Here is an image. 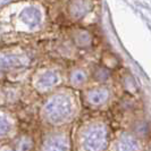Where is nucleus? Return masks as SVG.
<instances>
[{
	"label": "nucleus",
	"instance_id": "obj_1",
	"mask_svg": "<svg viewBox=\"0 0 151 151\" xmlns=\"http://www.w3.org/2000/svg\"><path fill=\"white\" fill-rule=\"evenodd\" d=\"M109 142V129L104 122H89L76 131L78 151H106Z\"/></svg>",
	"mask_w": 151,
	"mask_h": 151
},
{
	"label": "nucleus",
	"instance_id": "obj_2",
	"mask_svg": "<svg viewBox=\"0 0 151 151\" xmlns=\"http://www.w3.org/2000/svg\"><path fill=\"white\" fill-rule=\"evenodd\" d=\"M42 119L52 127H61L73 121L75 106L67 94H56L45 104L41 111Z\"/></svg>",
	"mask_w": 151,
	"mask_h": 151
},
{
	"label": "nucleus",
	"instance_id": "obj_3",
	"mask_svg": "<svg viewBox=\"0 0 151 151\" xmlns=\"http://www.w3.org/2000/svg\"><path fill=\"white\" fill-rule=\"evenodd\" d=\"M72 136L66 129H53L45 134L39 151H72Z\"/></svg>",
	"mask_w": 151,
	"mask_h": 151
},
{
	"label": "nucleus",
	"instance_id": "obj_4",
	"mask_svg": "<svg viewBox=\"0 0 151 151\" xmlns=\"http://www.w3.org/2000/svg\"><path fill=\"white\" fill-rule=\"evenodd\" d=\"M111 151H142V144L129 132H122L114 140Z\"/></svg>",
	"mask_w": 151,
	"mask_h": 151
},
{
	"label": "nucleus",
	"instance_id": "obj_5",
	"mask_svg": "<svg viewBox=\"0 0 151 151\" xmlns=\"http://www.w3.org/2000/svg\"><path fill=\"white\" fill-rule=\"evenodd\" d=\"M17 135L15 119L7 113L0 111V142L14 139Z\"/></svg>",
	"mask_w": 151,
	"mask_h": 151
},
{
	"label": "nucleus",
	"instance_id": "obj_6",
	"mask_svg": "<svg viewBox=\"0 0 151 151\" xmlns=\"http://www.w3.org/2000/svg\"><path fill=\"white\" fill-rule=\"evenodd\" d=\"M27 60L19 55H2L0 56V70H14L26 66Z\"/></svg>",
	"mask_w": 151,
	"mask_h": 151
},
{
	"label": "nucleus",
	"instance_id": "obj_7",
	"mask_svg": "<svg viewBox=\"0 0 151 151\" xmlns=\"http://www.w3.org/2000/svg\"><path fill=\"white\" fill-rule=\"evenodd\" d=\"M19 18L27 26L34 27L40 22V13H39L35 8H32V7L26 8V9H24L22 13H21Z\"/></svg>",
	"mask_w": 151,
	"mask_h": 151
},
{
	"label": "nucleus",
	"instance_id": "obj_8",
	"mask_svg": "<svg viewBox=\"0 0 151 151\" xmlns=\"http://www.w3.org/2000/svg\"><path fill=\"white\" fill-rule=\"evenodd\" d=\"M12 145L16 151H33L34 149L33 139L26 134L16 135V139H14V143Z\"/></svg>",
	"mask_w": 151,
	"mask_h": 151
},
{
	"label": "nucleus",
	"instance_id": "obj_9",
	"mask_svg": "<svg viewBox=\"0 0 151 151\" xmlns=\"http://www.w3.org/2000/svg\"><path fill=\"white\" fill-rule=\"evenodd\" d=\"M57 81H58V77L56 75V73L45 72V74H42L37 80L35 85H37V88L39 90H48V89H50L51 86H53L55 84L57 83Z\"/></svg>",
	"mask_w": 151,
	"mask_h": 151
},
{
	"label": "nucleus",
	"instance_id": "obj_10",
	"mask_svg": "<svg viewBox=\"0 0 151 151\" xmlns=\"http://www.w3.org/2000/svg\"><path fill=\"white\" fill-rule=\"evenodd\" d=\"M151 127L150 125L148 124V122L145 121H137L133 124L132 129H131V134L134 135L135 137H137L139 140L141 139H145L150 135Z\"/></svg>",
	"mask_w": 151,
	"mask_h": 151
},
{
	"label": "nucleus",
	"instance_id": "obj_11",
	"mask_svg": "<svg viewBox=\"0 0 151 151\" xmlns=\"http://www.w3.org/2000/svg\"><path fill=\"white\" fill-rule=\"evenodd\" d=\"M107 94L105 91L98 90L96 92H92L89 96V102L93 106H100L106 101Z\"/></svg>",
	"mask_w": 151,
	"mask_h": 151
},
{
	"label": "nucleus",
	"instance_id": "obj_12",
	"mask_svg": "<svg viewBox=\"0 0 151 151\" xmlns=\"http://www.w3.org/2000/svg\"><path fill=\"white\" fill-rule=\"evenodd\" d=\"M84 80V76L81 74V73H77V74H75V75H73V77H72V81L74 82V83H81L82 81Z\"/></svg>",
	"mask_w": 151,
	"mask_h": 151
},
{
	"label": "nucleus",
	"instance_id": "obj_13",
	"mask_svg": "<svg viewBox=\"0 0 151 151\" xmlns=\"http://www.w3.org/2000/svg\"><path fill=\"white\" fill-rule=\"evenodd\" d=\"M0 151H16V150L14 149V147L12 144L4 143L0 145Z\"/></svg>",
	"mask_w": 151,
	"mask_h": 151
},
{
	"label": "nucleus",
	"instance_id": "obj_14",
	"mask_svg": "<svg viewBox=\"0 0 151 151\" xmlns=\"http://www.w3.org/2000/svg\"><path fill=\"white\" fill-rule=\"evenodd\" d=\"M12 0H0V6H4V5H7L8 2H10Z\"/></svg>",
	"mask_w": 151,
	"mask_h": 151
},
{
	"label": "nucleus",
	"instance_id": "obj_15",
	"mask_svg": "<svg viewBox=\"0 0 151 151\" xmlns=\"http://www.w3.org/2000/svg\"><path fill=\"white\" fill-rule=\"evenodd\" d=\"M148 151H151V143H149V148H148Z\"/></svg>",
	"mask_w": 151,
	"mask_h": 151
}]
</instances>
